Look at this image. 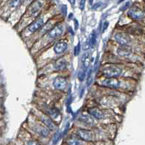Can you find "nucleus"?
Listing matches in <instances>:
<instances>
[{"mask_svg": "<svg viewBox=\"0 0 145 145\" xmlns=\"http://www.w3.org/2000/svg\"><path fill=\"white\" fill-rule=\"evenodd\" d=\"M122 69L116 65H109L102 69V74L106 77L117 78L122 74Z\"/></svg>", "mask_w": 145, "mask_h": 145, "instance_id": "1", "label": "nucleus"}, {"mask_svg": "<svg viewBox=\"0 0 145 145\" xmlns=\"http://www.w3.org/2000/svg\"><path fill=\"white\" fill-rule=\"evenodd\" d=\"M101 85L106 88H109L112 89H116L120 86V82L117 78H110L106 77L104 80L101 81Z\"/></svg>", "mask_w": 145, "mask_h": 145, "instance_id": "2", "label": "nucleus"}, {"mask_svg": "<svg viewBox=\"0 0 145 145\" xmlns=\"http://www.w3.org/2000/svg\"><path fill=\"white\" fill-rule=\"evenodd\" d=\"M64 32V27L61 24H57L52 28L49 32H47V37L49 39H55L59 36H61Z\"/></svg>", "mask_w": 145, "mask_h": 145, "instance_id": "3", "label": "nucleus"}, {"mask_svg": "<svg viewBox=\"0 0 145 145\" xmlns=\"http://www.w3.org/2000/svg\"><path fill=\"white\" fill-rule=\"evenodd\" d=\"M114 40L120 45H128L131 42L130 37L124 33H116L114 35Z\"/></svg>", "mask_w": 145, "mask_h": 145, "instance_id": "4", "label": "nucleus"}, {"mask_svg": "<svg viewBox=\"0 0 145 145\" xmlns=\"http://www.w3.org/2000/svg\"><path fill=\"white\" fill-rule=\"evenodd\" d=\"M53 85L55 89L59 91H64L67 86L66 80L62 77H57L55 78L53 81Z\"/></svg>", "mask_w": 145, "mask_h": 145, "instance_id": "5", "label": "nucleus"}, {"mask_svg": "<svg viewBox=\"0 0 145 145\" xmlns=\"http://www.w3.org/2000/svg\"><path fill=\"white\" fill-rule=\"evenodd\" d=\"M44 19L42 18H38L36 20L32 22L28 26V31L30 33H34L36 31H38L39 29H41L42 27L44 25Z\"/></svg>", "mask_w": 145, "mask_h": 145, "instance_id": "6", "label": "nucleus"}, {"mask_svg": "<svg viewBox=\"0 0 145 145\" xmlns=\"http://www.w3.org/2000/svg\"><path fill=\"white\" fill-rule=\"evenodd\" d=\"M128 15L133 20H141L144 17V12L138 7H133L129 9L128 12Z\"/></svg>", "mask_w": 145, "mask_h": 145, "instance_id": "7", "label": "nucleus"}, {"mask_svg": "<svg viewBox=\"0 0 145 145\" xmlns=\"http://www.w3.org/2000/svg\"><path fill=\"white\" fill-rule=\"evenodd\" d=\"M77 136L79 138L83 141H89L93 139V132L86 130V129H80L77 131Z\"/></svg>", "mask_w": 145, "mask_h": 145, "instance_id": "8", "label": "nucleus"}, {"mask_svg": "<svg viewBox=\"0 0 145 145\" xmlns=\"http://www.w3.org/2000/svg\"><path fill=\"white\" fill-rule=\"evenodd\" d=\"M42 5L40 2H39V1L34 2L29 9V15L31 17H34V18L38 16L40 13L41 9H42Z\"/></svg>", "mask_w": 145, "mask_h": 145, "instance_id": "9", "label": "nucleus"}, {"mask_svg": "<svg viewBox=\"0 0 145 145\" xmlns=\"http://www.w3.org/2000/svg\"><path fill=\"white\" fill-rule=\"evenodd\" d=\"M67 47H68L67 42H66L64 41H60L55 45L53 47V50H54L55 53L61 54V53L65 52L67 49Z\"/></svg>", "mask_w": 145, "mask_h": 145, "instance_id": "10", "label": "nucleus"}, {"mask_svg": "<svg viewBox=\"0 0 145 145\" xmlns=\"http://www.w3.org/2000/svg\"><path fill=\"white\" fill-rule=\"evenodd\" d=\"M118 55L121 57H128L131 54L132 49L128 45H120L117 50Z\"/></svg>", "mask_w": 145, "mask_h": 145, "instance_id": "11", "label": "nucleus"}, {"mask_svg": "<svg viewBox=\"0 0 145 145\" xmlns=\"http://www.w3.org/2000/svg\"><path fill=\"white\" fill-rule=\"evenodd\" d=\"M41 120L44 123V125L50 131H54L56 129V125L52 120V119L46 115H43L41 117Z\"/></svg>", "mask_w": 145, "mask_h": 145, "instance_id": "12", "label": "nucleus"}, {"mask_svg": "<svg viewBox=\"0 0 145 145\" xmlns=\"http://www.w3.org/2000/svg\"><path fill=\"white\" fill-rule=\"evenodd\" d=\"M67 62L64 59H61L56 60L53 64V68L56 71H63L66 69Z\"/></svg>", "mask_w": 145, "mask_h": 145, "instance_id": "13", "label": "nucleus"}, {"mask_svg": "<svg viewBox=\"0 0 145 145\" xmlns=\"http://www.w3.org/2000/svg\"><path fill=\"white\" fill-rule=\"evenodd\" d=\"M88 114L92 116L93 118H95L97 120H101L103 119L104 117V113L98 108H91V109H88Z\"/></svg>", "mask_w": 145, "mask_h": 145, "instance_id": "14", "label": "nucleus"}, {"mask_svg": "<svg viewBox=\"0 0 145 145\" xmlns=\"http://www.w3.org/2000/svg\"><path fill=\"white\" fill-rule=\"evenodd\" d=\"M34 131L40 135V136H42V137H47L49 135V132L50 130L46 127L45 125H37L34 127Z\"/></svg>", "mask_w": 145, "mask_h": 145, "instance_id": "15", "label": "nucleus"}, {"mask_svg": "<svg viewBox=\"0 0 145 145\" xmlns=\"http://www.w3.org/2000/svg\"><path fill=\"white\" fill-rule=\"evenodd\" d=\"M80 120L81 122H82L87 125H92L94 123L93 119L92 118V116H91L89 114H82L80 115Z\"/></svg>", "mask_w": 145, "mask_h": 145, "instance_id": "16", "label": "nucleus"}, {"mask_svg": "<svg viewBox=\"0 0 145 145\" xmlns=\"http://www.w3.org/2000/svg\"><path fill=\"white\" fill-rule=\"evenodd\" d=\"M96 41H97V34L95 31H93L89 36L88 42H87V44H88V47L93 48L96 45Z\"/></svg>", "mask_w": 145, "mask_h": 145, "instance_id": "17", "label": "nucleus"}, {"mask_svg": "<svg viewBox=\"0 0 145 145\" xmlns=\"http://www.w3.org/2000/svg\"><path fill=\"white\" fill-rule=\"evenodd\" d=\"M90 61H91V59L88 53H85L82 55V69L86 70L88 68V66H90Z\"/></svg>", "mask_w": 145, "mask_h": 145, "instance_id": "18", "label": "nucleus"}, {"mask_svg": "<svg viewBox=\"0 0 145 145\" xmlns=\"http://www.w3.org/2000/svg\"><path fill=\"white\" fill-rule=\"evenodd\" d=\"M47 114L51 118L55 119L60 115V112L57 108H50L47 110Z\"/></svg>", "mask_w": 145, "mask_h": 145, "instance_id": "19", "label": "nucleus"}, {"mask_svg": "<svg viewBox=\"0 0 145 145\" xmlns=\"http://www.w3.org/2000/svg\"><path fill=\"white\" fill-rule=\"evenodd\" d=\"M53 23H52L51 21L47 22V23H46L45 25V26L43 25V26H42V28H41V30H42V34H47V33L49 32L50 29L53 28Z\"/></svg>", "mask_w": 145, "mask_h": 145, "instance_id": "20", "label": "nucleus"}, {"mask_svg": "<svg viewBox=\"0 0 145 145\" xmlns=\"http://www.w3.org/2000/svg\"><path fill=\"white\" fill-rule=\"evenodd\" d=\"M92 73H93V67H90L88 71V74H87V86H91V83H92Z\"/></svg>", "mask_w": 145, "mask_h": 145, "instance_id": "21", "label": "nucleus"}, {"mask_svg": "<svg viewBox=\"0 0 145 145\" xmlns=\"http://www.w3.org/2000/svg\"><path fill=\"white\" fill-rule=\"evenodd\" d=\"M23 1L24 0H11L9 2V6L13 8H16L23 3Z\"/></svg>", "mask_w": 145, "mask_h": 145, "instance_id": "22", "label": "nucleus"}, {"mask_svg": "<svg viewBox=\"0 0 145 145\" xmlns=\"http://www.w3.org/2000/svg\"><path fill=\"white\" fill-rule=\"evenodd\" d=\"M67 144L68 145H81V141L75 139V138H71L67 141Z\"/></svg>", "mask_w": 145, "mask_h": 145, "instance_id": "23", "label": "nucleus"}, {"mask_svg": "<svg viewBox=\"0 0 145 145\" xmlns=\"http://www.w3.org/2000/svg\"><path fill=\"white\" fill-rule=\"evenodd\" d=\"M85 76H86V74H85V70L82 69L81 70L78 72V79L80 82L84 81L85 78Z\"/></svg>", "mask_w": 145, "mask_h": 145, "instance_id": "24", "label": "nucleus"}, {"mask_svg": "<svg viewBox=\"0 0 145 145\" xmlns=\"http://www.w3.org/2000/svg\"><path fill=\"white\" fill-rule=\"evenodd\" d=\"M104 7H106V5L103 3V2H97L96 4L93 6V9H94V10H99V9H102V8H104Z\"/></svg>", "mask_w": 145, "mask_h": 145, "instance_id": "25", "label": "nucleus"}, {"mask_svg": "<svg viewBox=\"0 0 145 145\" xmlns=\"http://www.w3.org/2000/svg\"><path fill=\"white\" fill-rule=\"evenodd\" d=\"M80 50H81V44H80V42H79L77 43V45L74 47V54L75 56L79 55L80 53Z\"/></svg>", "mask_w": 145, "mask_h": 145, "instance_id": "26", "label": "nucleus"}, {"mask_svg": "<svg viewBox=\"0 0 145 145\" xmlns=\"http://www.w3.org/2000/svg\"><path fill=\"white\" fill-rule=\"evenodd\" d=\"M85 2H86V0H80V4H79V7L81 10H83L85 7Z\"/></svg>", "mask_w": 145, "mask_h": 145, "instance_id": "27", "label": "nucleus"}, {"mask_svg": "<svg viewBox=\"0 0 145 145\" xmlns=\"http://www.w3.org/2000/svg\"><path fill=\"white\" fill-rule=\"evenodd\" d=\"M109 22H107V21H105L104 23H103V26H102V33L103 32H104L107 29V28L109 27Z\"/></svg>", "mask_w": 145, "mask_h": 145, "instance_id": "28", "label": "nucleus"}, {"mask_svg": "<svg viewBox=\"0 0 145 145\" xmlns=\"http://www.w3.org/2000/svg\"><path fill=\"white\" fill-rule=\"evenodd\" d=\"M26 145H41L38 141H36L35 140H31L27 142V144Z\"/></svg>", "mask_w": 145, "mask_h": 145, "instance_id": "29", "label": "nucleus"}, {"mask_svg": "<svg viewBox=\"0 0 145 145\" xmlns=\"http://www.w3.org/2000/svg\"><path fill=\"white\" fill-rule=\"evenodd\" d=\"M61 138V134L60 133H57L55 136L54 139H53V144H56L58 142V141L59 140V139Z\"/></svg>", "mask_w": 145, "mask_h": 145, "instance_id": "30", "label": "nucleus"}, {"mask_svg": "<svg viewBox=\"0 0 145 145\" xmlns=\"http://www.w3.org/2000/svg\"><path fill=\"white\" fill-rule=\"evenodd\" d=\"M131 5V2H127L125 5H123L122 7V8H121V10H125V9H126L130 6Z\"/></svg>", "mask_w": 145, "mask_h": 145, "instance_id": "31", "label": "nucleus"}, {"mask_svg": "<svg viewBox=\"0 0 145 145\" xmlns=\"http://www.w3.org/2000/svg\"><path fill=\"white\" fill-rule=\"evenodd\" d=\"M69 2L72 4V5H74V2H75V0H69Z\"/></svg>", "mask_w": 145, "mask_h": 145, "instance_id": "32", "label": "nucleus"}, {"mask_svg": "<svg viewBox=\"0 0 145 145\" xmlns=\"http://www.w3.org/2000/svg\"><path fill=\"white\" fill-rule=\"evenodd\" d=\"M74 21H75V28L77 29V27H78V23H77V20H74Z\"/></svg>", "mask_w": 145, "mask_h": 145, "instance_id": "33", "label": "nucleus"}, {"mask_svg": "<svg viewBox=\"0 0 145 145\" xmlns=\"http://www.w3.org/2000/svg\"><path fill=\"white\" fill-rule=\"evenodd\" d=\"M89 3L91 5H93V0H89Z\"/></svg>", "mask_w": 145, "mask_h": 145, "instance_id": "34", "label": "nucleus"}, {"mask_svg": "<svg viewBox=\"0 0 145 145\" xmlns=\"http://www.w3.org/2000/svg\"><path fill=\"white\" fill-rule=\"evenodd\" d=\"M123 1H124V0H120V1H119V2H123Z\"/></svg>", "mask_w": 145, "mask_h": 145, "instance_id": "35", "label": "nucleus"}]
</instances>
